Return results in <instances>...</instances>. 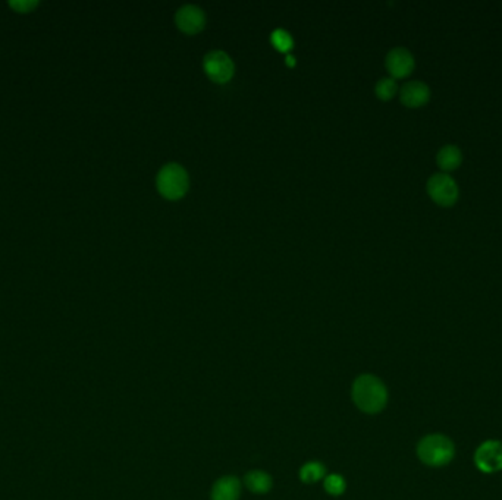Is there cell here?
Listing matches in <instances>:
<instances>
[{"label":"cell","instance_id":"5b68a950","mask_svg":"<svg viewBox=\"0 0 502 500\" xmlns=\"http://www.w3.org/2000/svg\"><path fill=\"white\" fill-rule=\"evenodd\" d=\"M203 67L206 74L216 82H225L231 79L235 71L233 57L221 49L207 52L203 57Z\"/></svg>","mask_w":502,"mask_h":500},{"label":"cell","instance_id":"9a60e30c","mask_svg":"<svg viewBox=\"0 0 502 500\" xmlns=\"http://www.w3.org/2000/svg\"><path fill=\"white\" fill-rule=\"evenodd\" d=\"M272 43H274L275 47L279 49L281 52H288L292 47V45H294V40H292L289 31L284 28H277L275 31H272Z\"/></svg>","mask_w":502,"mask_h":500},{"label":"cell","instance_id":"e0dca14e","mask_svg":"<svg viewBox=\"0 0 502 500\" xmlns=\"http://www.w3.org/2000/svg\"><path fill=\"white\" fill-rule=\"evenodd\" d=\"M9 5L18 12H28L38 5V0H9Z\"/></svg>","mask_w":502,"mask_h":500},{"label":"cell","instance_id":"5bb4252c","mask_svg":"<svg viewBox=\"0 0 502 500\" xmlns=\"http://www.w3.org/2000/svg\"><path fill=\"white\" fill-rule=\"evenodd\" d=\"M325 475V468L319 462H308L300 470V478L304 483H316Z\"/></svg>","mask_w":502,"mask_h":500},{"label":"cell","instance_id":"30bf717a","mask_svg":"<svg viewBox=\"0 0 502 500\" xmlns=\"http://www.w3.org/2000/svg\"><path fill=\"white\" fill-rule=\"evenodd\" d=\"M240 482L235 477H223L216 482L212 492V500H238Z\"/></svg>","mask_w":502,"mask_h":500},{"label":"cell","instance_id":"7c38bea8","mask_svg":"<svg viewBox=\"0 0 502 500\" xmlns=\"http://www.w3.org/2000/svg\"><path fill=\"white\" fill-rule=\"evenodd\" d=\"M247 487L255 493H266L272 487V478L263 471H251L245 475Z\"/></svg>","mask_w":502,"mask_h":500},{"label":"cell","instance_id":"4fadbf2b","mask_svg":"<svg viewBox=\"0 0 502 500\" xmlns=\"http://www.w3.org/2000/svg\"><path fill=\"white\" fill-rule=\"evenodd\" d=\"M396 91H398V84H396V81L392 76H384L376 82V94L382 100L392 98Z\"/></svg>","mask_w":502,"mask_h":500},{"label":"cell","instance_id":"9c48e42d","mask_svg":"<svg viewBox=\"0 0 502 500\" xmlns=\"http://www.w3.org/2000/svg\"><path fill=\"white\" fill-rule=\"evenodd\" d=\"M401 101L408 108H422L430 100V89L422 81H408L401 87Z\"/></svg>","mask_w":502,"mask_h":500},{"label":"cell","instance_id":"2e32d148","mask_svg":"<svg viewBox=\"0 0 502 500\" xmlns=\"http://www.w3.org/2000/svg\"><path fill=\"white\" fill-rule=\"evenodd\" d=\"M325 489L328 493L333 494V496H338L341 494L344 490H345V482H344V478L338 474H332L329 477L325 478Z\"/></svg>","mask_w":502,"mask_h":500},{"label":"cell","instance_id":"3957f363","mask_svg":"<svg viewBox=\"0 0 502 500\" xmlns=\"http://www.w3.org/2000/svg\"><path fill=\"white\" fill-rule=\"evenodd\" d=\"M156 185L160 194L167 198L182 197L190 185V178L182 164L177 161H169L163 164L156 176Z\"/></svg>","mask_w":502,"mask_h":500},{"label":"cell","instance_id":"8fae6325","mask_svg":"<svg viewBox=\"0 0 502 500\" xmlns=\"http://www.w3.org/2000/svg\"><path fill=\"white\" fill-rule=\"evenodd\" d=\"M437 166L445 172H452L459 168V164L463 161V154L457 145H445L439 150L436 156Z\"/></svg>","mask_w":502,"mask_h":500},{"label":"cell","instance_id":"ba28073f","mask_svg":"<svg viewBox=\"0 0 502 500\" xmlns=\"http://www.w3.org/2000/svg\"><path fill=\"white\" fill-rule=\"evenodd\" d=\"M175 21H177V25L182 31L197 33L206 24V13L200 6L194 4H186L177 11Z\"/></svg>","mask_w":502,"mask_h":500},{"label":"cell","instance_id":"ac0fdd59","mask_svg":"<svg viewBox=\"0 0 502 500\" xmlns=\"http://www.w3.org/2000/svg\"><path fill=\"white\" fill-rule=\"evenodd\" d=\"M286 62L289 65H294V56L292 55H286Z\"/></svg>","mask_w":502,"mask_h":500},{"label":"cell","instance_id":"7a4b0ae2","mask_svg":"<svg viewBox=\"0 0 502 500\" xmlns=\"http://www.w3.org/2000/svg\"><path fill=\"white\" fill-rule=\"evenodd\" d=\"M417 455L429 467H444L454 460V443L442 434H429L418 442Z\"/></svg>","mask_w":502,"mask_h":500},{"label":"cell","instance_id":"277c9868","mask_svg":"<svg viewBox=\"0 0 502 500\" xmlns=\"http://www.w3.org/2000/svg\"><path fill=\"white\" fill-rule=\"evenodd\" d=\"M428 194L439 205L451 207L459 197V190L452 176L447 174L432 175L428 181Z\"/></svg>","mask_w":502,"mask_h":500},{"label":"cell","instance_id":"6da1fadb","mask_svg":"<svg viewBox=\"0 0 502 500\" xmlns=\"http://www.w3.org/2000/svg\"><path fill=\"white\" fill-rule=\"evenodd\" d=\"M352 399L363 412L378 414L388 402V390L378 377L363 374L352 385Z\"/></svg>","mask_w":502,"mask_h":500},{"label":"cell","instance_id":"8992f818","mask_svg":"<svg viewBox=\"0 0 502 500\" xmlns=\"http://www.w3.org/2000/svg\"><path fill=\"white\" fill-rule=\"evenodd\" d=\"M476 467L484 472H496L502 470V442L486 441L480 445L474 455Z\"/></svg>","mask_w":502,"mask_h":500},{"label":"cell","instance_id":"52a82bcc","mask_svg":"<svg viewBox=\"0 0 502 500\" xmlns=\"http://www.w3.org/2000/svg\"><path fill=\"white\" fill-rule=\"evenodd\" d=\"M385 65L394 79L406 78L414 69V56L406 47H394L386 55Z\"/></svg>","mask_w":502,"mask_h":500}]
</instances>
